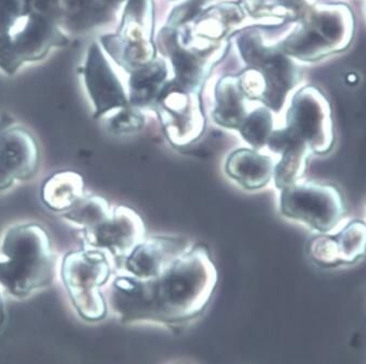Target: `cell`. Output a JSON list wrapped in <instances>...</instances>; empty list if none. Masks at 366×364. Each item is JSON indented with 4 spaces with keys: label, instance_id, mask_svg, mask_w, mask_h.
<instances>
[{
    "label": "cell",
    "instance_id": "6da1fadb",
    "mask_svg": "<svg viewBox=\"0 0 366 364\" xmlns=\"http://www.w3.org/2000/svg\"><path fill=\"white\" fill-rule=\"evenodd\" d=\"M68 44L60 0H0V71L14 75Z\"/></svg>",
    "mask_w": 366,
    "mask_h": 364
},
{
    "label": "cell",
    "instance_id": "7a4b0ae2",
    "mask_svg": "<svg viewBox=\"0 0 366 364\" xmlns=\"http://www.w3.org/2000/svg\"><path fill=\"white\" fill-rule=\"evenodd\" d=\"M0 252V286L10 296L24 298L51 284L54 257L47 231L36 223H23L7 230Z\"/></svg>",
    "mask_w": 366,
    "mask_h": 364
},
{
    "label": "cell",
    "instance_id": "3957f363",
    "mask_svg": "<svg viewBox=\"0 0 366 364\" xmlns=\"http://www.w3.org/2000/svg\"><path fill=\"white\" fill-rule=\"evenodd\" d=\"M217 270L206 248L198 246L173 261L154 285H150L152 311L187 310L202 306L210 297Z\"/></svg>",
    "mask_w": 366,
    "mask_h": 364
},
{
    "label": "cell",
    "instance_id": "277c9868",
    "mask_svg": "<svg viewBox=\"0 0 366 364\" xmlns=\"http://www.w3.org/2000/svg\"><path fill=\"white\" fill-rule=\"evenodd\" d=\"M110 275V263L104 251H72L64 257L62 281L81 319L96 322L106 318L108 303L100 288L108 282Z\"/></svg>",
    "mask_w": 366,
    "mask_h": 364
},
{
    "label": "cell",
    "instance_id": "5b68a950",
    "mask_svg": "<svg viewBox=\"0 0 366 364\" xmlns=\"http://www.w3.org/2000/svg\"><path fill=\"white\" fill-rule=\"evenodd\" d=\"M280 211L288 218L326 233L344 217L345 202L340 190L334 186L312 181L296 182L282 190Z\"/></svg>",
    "mask_w": 366,
    "mask_h": 364
},
{
    "label": "cell",
    "instance_id": "8992f818",
    "mask_svg": "<svg viewBox=\"0 0 366 364\" xmlns=\"http://www.w3.org/2000/svg\"><path fill=\"white\" fill-rule=\"evenodd\" d=\"M285 131L312 153L325 154L332 150L335 139L332 110L319 90L307 87L295 96L286 115Z\"/></svg>",
    "mask_w": 366,
    "mask_h": 364
},
{
    "label": "cell",
    "instance_id": "52a82bcc",
    "mask_svg": "<svg viewBox=\"0 0 366 364\" xmlns=\"http://www.w3.org/2000/svg\"><path fill=\"white\" fill-rule=\"evenodd\" d=\"M156 110L165 135L174 146H188L204 133L206 118L199 99L179 86H165Z\"/></svg>",
    "mask_w": 366,
    "mask_h": 364
},
{
    "label": "cell",
    "instance_id": "ba28073f",
    "mask_svg": "<svg viewBox=\"0 0 366 364\" xmlns=\"http://www.w3.org/2000/svg\"><path fill=\"white\" fill-rule=\"evenodd\" d=\"M89 98L93 102L94 118L129 106L124 87L111 68L102 46L93 43L87 50L85 64L79 68Z\"/></svg>",
    "mask_w": 366,
    "mask_h": 364
},
{
    "label": "cell",
    "instance_id": "9c48e42d",
    "mask_svg": "<svg viewBox=\"0 0 366 364\" xmlns=\"http://www.w3.org/2000/svg\"><path fill=\"white\" fill-rule=\"evenodd\" d=\"M145 9V0H129L118 32L100 39L102 50L127 72L147 66L152 59V51L143 44L140 31Z\"/></svg>",
    "mask_w": 366,
    "mask_h": 364
},
{
    "label": "cell",
    "instance_id": "30bf717a",
    "mask_svg": "<svg viewBox=\"0 0 366 364\" xmlns=\"http://www.w3.org/2000/svg\"><path fill=\"white\" fill-rule=\"evenodd\" d=\"M144 236L145 225L143 219L127 206L116 207L106 223L83 229L84 241L89 248L106 250L118 258L127 257L144 241Z\"/></svg>",
    "mask_w": 366,
    "mask_h": 364
},
{
    "label": "cell",
    "instance_id": "8fae6325",
    "mask_svg": "<svg viewBox=\"0 0 366 364\" xmlns=\"http://www.w3.org/2000/svg\"><path fill=\"white\" fill-rule=\"evenodd\" d=\"M39 166V144L32 133L20 127L0 131V191L10 189L16 180L31 179Z\"/></svg>",
    "mask_w": 366,
    "mask_h": 364
},
{
    "label": "cell",
    "instance_id": "7c38bea8",
    "mask_svg": "<svg viewBox=\"0 0 366 364\" xmlns=\"http://www.w3.org/2000/svg\"><path fill=\"white\" fill-rule=\"evenodd\" d=\"M181 251L179 243L170 238H148L142 241L125 257V269L135 279L149 281L160 277Z\"/></svg>",
    "mask_w": 366,
    "mask_h": 364
},
{
    "label": "cell",
    "instance_id": "4fadbf2b",
    "mask_svg": "<svg viewBox=\"0 0 366 364\" xmlns=\"http://www.w3.org/2000/svg\"><path fill=\"white\" fill-rule=\"evenodd\" d=\"M124 0H60L64 32L84 34L104 26L116 18Z\"/></svg>",
    "mask_w": 366,
    "mask_h": 364
},
{
    "label": "cell",
    "instance_id": "5bb4252c",
    "mask_svg": "<svg viewBox=\"0 0 366 364\" xmlns=\"http://www.w3.org/2000/svg\"><path fill=\"white\" fill-rule=\"evenodd\" d=\"M227 173L248 190L261 189L273 177L274 164L269 156L250 148H239L227 158Z\"/></svg>",
    "mask_w": 366,
    "mask_h": 364
},
{
    "label": "cell",
    "instance_id": "9a60e30c",
    "mask_svg": "<svg viewBox=\"0 0 366 364\" xmlns=\"http://www.w3.org/2000/svg\"><path fill=\"white\" fill-rule=\"evenodd\" d=\"M85 183L79 173L59 171L50 176L41 187L44 204L54 211H66L84 196Z\"/></svg>",
    "mask_w": 366,
    "mask_h": 364
},
{
    "label": "cell",
    "instance_id": "2e32d148",
    "mask_svg": "<svg viewBox=\"0 0 366 364\" xmlns=\"http://www.w3.org/2000/svg\"><path fill=\"white\" fill-rule=\"evenodd\" d=\"M167 70L160 64H149L131 73L129 81V104L133 108L156 106L164 90Z\"/></svg>",
    "mask_w": 366,
    "mask_h": 364
},
{
    "label": "cell",
    "instance_id": "e0dca14e",
    "mask_svg": "<svg viewBox=\"0 0 366 364\" xmlns=\"http://www.w3.org/2000/svg\"><path fill=\"white\" fill-rule=\"evenodd\" d=\"M247 116L244 93L233 81H221L215 93L213 118L217 124L229 129H238Z\"/></svg>",
    "mask_w": 366,
    "mask_h": 364
},
{
    "label": "cell",
    "instance_id": "ac0fdd59",
    "mask_svg": "<svg viewBox=\"0 0 366 364\" xmlns=\"http://www.w3.org/2000/svg\"><path fill=\"white\" fill-rule=\"evenodd\" d=\"M311 154V150L303 143H294L286 148L278 164L274 166L276 187L283 190L298 182L307 169Z\"/></svg>",
    "mask_w": 366,
    "mask_h": 364
},
{
    "label": "cell",
    "instance_id": "d6986e66",
    "mask_svg": "<svg viewBox=\"0 0 366 364\" xmlns=\"http://www.w3.org/2000/svg\"><path fill=\"white\" fill-rule=\"evenodd\" d=\"M112 211L108 201L102 196H94L79 201L70 209L64 211V218L83 229L97 227L106 223L111 217Z\"/></svg>",
    "mask_w": 366,
    "mask_h": 364
},
{
    "label": "cell",
    "instance_id": "ffe728a7",
    "mask_svg": "<svg viewBox=\"0 0 366 364\" xmlns=\"http://www.w3.org/2000/svg\"><path fill=\"white\" fill-rule=\"evenodd\" d=\"M238 131L242 138L254 148L267 146L273 133V116L267 108H259L247 114Z\"/></svg>",
    "mask_w": 366,
    "mask_h": 364
},
{
    "label": "cell",
    "instance_id": "44dd1931",
    "mask_svg": "<svg viewBox=\"0 0 366 364\" xmlns=\"http://www.w3.org/2000/svg\"><path fill=\"white\" fill-rule=\"evenodd\" d=\"M340 263H355L365 254V225L363 221H352L335 236Z\"/></svg>",
    "mask_w": 366,
    "mask_h": 364
},
{
    "label": "cell",
    "instance_id": "7402d4cb",
    "mask_svg": "<svg viewBox=\"0 0 366 364\" xmlns=\"http://www.w3.org/2000/svg\"><path fill=\"white\" fill-rule=\"evenodd\" d=\"M145 125V117L138 108L129 106L119 108L107 121V129L114 135H127L136 133Z\"/></svg>",
    "mask_w": 366,
    "mask_h": 364
},
{
    "label": "cell",
    "instance_id": "603a6c76",
    "mask_svg": "<svg viewBox=\"0 0 366 364\" xmlns=\"http://www.w3.org/2000/svg\"><path fill=\"white\" fill-rule=\"evenodd\" d=\"M309 254L315 263L326 267L340 263V252L335 236H319L310 242Z\"/></svg>",
    "mask_w": 366,
    "mask_h": 364
},
{
    "label": "cell",
    "instance_id": "cb8c5ba5",
    "mask_svg": "<svg viewBox=\"0 0 366 364\" xmlns=\"http://www.w3.org/2000/svg\"><path fill=\"white\" fill-rule=\"evenodd\" d=\"M258 74L248 73L242 79V93L250 98V99L262 100L265 93V81Z\"/></svg>",
    "mask_w": 366,
    "mask_h": 364
},
{
    "label": "cell",
    "instance_id": "d4e9b609",
    "mask_svg": "<svg viewBox=\"0 0 366 364\" xmlns=\"http://www.w3.org/2000/svg\"><path fill=\"white\" fill-rule=\"evenodd\" d=\"M4 320H5V306H4L3 298L0 295V326L3 325Z\"/></svg>",
    "mask_w": 366,
    "mask_h": 364
}]
</instances>
